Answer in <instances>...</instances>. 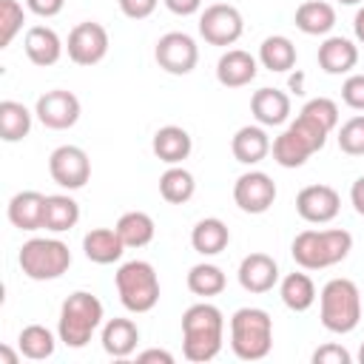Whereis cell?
Instances as JSON below:
<instances>
[{
    "label": "cell",
    "instance_id": "1",
    "mask_svg": "<svg viewBox=\"0 0 364 364\" xmlns=\"http://www.w3.org/2000/svg\"><path fill=\"white\" fill-rule=\"evenodd\" d=\"M225 318L216 304L199 301L182 313V353L193 364H205L222 350Z\"/></svg>",
    "mask_w": 364,
    "mask_h": 364
},
{
    "label": "cell",
    "instance_id": "2",
    "mask_svg": "<svg viewBox=\"0 0 364 364\" xmlns=\"http://www.w3.org/2000/svg\"><path fill=\"white\" fill-rule=\"evenodd\" d=\"M353 250V236L344 228H330V230H301L296 233L290 253L299 267L304 270H321L330 264H338L347 259Z\"/></svg>",
    "mask_w": 364,
    "mask_h": 364
},
{
    "label": "cell",
    "instance_id": "3",
    "mask_svg": "<svg viewBox=\"0 0 364 364\" xmlns=\"http://www.w3.org/2000/svg\"><path fill=\"white\" fill-rule=\"evenodd\" d=\"M230 347L242 361H262L273 347V318L262 307H239L230 318Z\"/></svg>",
    "mask_w": 364,
    "mask_h": 364
},
{
    "label": "cell",
    "instance_id": "4",
    "mask_svg": "<svg viewBox=\"0 0 364 364\" xmlns=\"http://www.w3.org/2000/svg\"><path fill=\"white\" fill-rule=\"evenodd\" d=\"M100 321H102V301L88 290H77L60 307V324H57L60 341L65 347L80 350L91 341Z\"/></svg>",
    "mask_w": 364,
    "mask_h": 364
},
{
    "label": "cell",
    "instance_id": "5",
    "mask_svg": "<svg viewBox=\"0 0 364 364\" xmlns=\"http://www.w3.org/2000/svg\"><path fill=\"white\" fill-rule=\"evenodd\" d=\"M318 316L324 330L350 333L361 318V296L353 279H330L318 296Z\"/></svg>",
    "mask_w": 364,
    "mask_h": 364
},
{
    "label": "cell",
    "instance_id": "6",
    "mask_svg": "<svg viewBox=\"0 0 364 364\" xmlns=\"http://www.w3.org/2000/svg\"><path fill=\"white\" fill-rule=\"evenodd\" d=\"M117 293H119V301L125 310L131 313H148L156 307L159 301V279H156V270L142 262V259H134V262H125L117 276Z\"/></svg>",
    "mask_w": 364,
    "mask_h": 364
},
{
    "label": "cell",
    "instance_id": "7",
    "mask_svg": "<svg viewBox=\"0 0 364 364\" xmlns=\"http://www.w3.org/2000/svg\"><path fill=\"white\" fill-rule=\"evenodd\" d=\"M20 270L34 282H54L71 267V250L60 239H28L20 247Z\"/></svg>",
    "mask_w": 364,
    "mask_h": 364
},
{
    "label": "cell",
    "instance_id": "8",
    "mask_svg": "<svg viewBox=\"0 0 364 364\" xmlns=\"http://www.w3.org/2000/svg\"><path fill=\"white\" fill-rule=\"evenodd\" d=\"M154 57L159 63L162 71L173 74V77H185L196 68L199 63V48L193 43V37H188L185 31H168L156 40Z\"/></svg>",
    "mask_w": 364,
    "mask_h": 364
},
{
    "label": "cell",
    "instance_id": "9",
    "mask_svg": "<svg viewBox=\"0 0 364 364\" xmlns=\"http://www.w3.org/2000/svg\"><path fill=\"white\" fill-rule=\"evenodd\" d=\"M245 31V20L236 6L230 3H213L199 17V34L210 46H233Z\"/></svg>",
    "mask_w": 364,
    "mask_h": 364
},
{
    "label": "cell",
    "instance_id": "10",
    "mask_svg": "<svg viewBox=\"0 0 364 364\" xmlns=\"http://www.w3.org/2000/svg\"><path fill=\"white\" fill-rule=\"evenodd\" d=\"M108 54V31L97 20H82L68 34V57L71 63L88 68L97 65Z\"/></svg>",
    "mask_w": 364,
    "mask_h": 364
},
{
    "label": "cell",
    "instance_id": "11",
    "mask_svg": "<svg viewBox=\"0 0 364 364\" xmlns=\"http://www.w3.org/2000/svg\"><path fill=\"white\" fill-rule=\"evenodd\" d=\"M48 173L57 185L77 191L91 179V159L77 145H60L48 156Z\"/></svg>",
    "mask_w": 364,
    "mask_h": 364
},
{
    "label": "cell",
    "instance_id": "12",
    "mask_svg": "<svg viewBox=\"0 0 364 364\" xmlns=\"http://www.w3.org/2000/svg\"><path fill=\"white\" fill-rule=\"evenodd\" d=\"M37 119L51 131H65L80 119V100L65 88H51L37 100Z\"/></svg>",
    "mask_w": 364,
    "mask_h": 364
},
{
    "label": "cell",
    "instance_id": "13",
    "mask_svg": "<svg viewBox=\"0 0 364 364\" xmlns=\"http://www.w3.org/2000/svg\"><path fill=\"white\" fill-rule=\"evenodd\" d=\"M233 202L245 213H264L276 202V182L262 171H247L233 185Z\"/></svg>",
    "mask_w": 364,
    "mask_h": 364
},
{
    "label": "cell",
    "instance_id": "14",
    "mask_svg": "<svg viewBox=\"0 0 364 364\" xmlns=\"http://www.w3.org/2000/svg\"><path fill=\"white\" fill-rule=\"evenodd\" d=\"M341 196L333 185H307L296 196V210L310 225H324L338 216Z\"/></svg>",
    "mask_w": 364,
    "mask_h": 364
},
{
    "label": "cell",
    "instance_id": "15",
    "mask_svg": "<svg viewBox=\"0 0 364 364\" xmlns=\"http://www.w3.org/2000/svg\"><path fill=\"white\" fill-rule=\"evenodd\" d=\"M279 282V264L267 253H247L239 264V284L247 293H267Z\"/></svg>",
    "mask_w": 364,
    "mask_h": 364
},
{
    "label": "cell",
    "instance_id": "16",
    "mask_svg": "<svg viewBox=\"0 0 364 364\" xmlns=\"http://www.w3.org/2000/svg\"><path fill=\"white\" fill-rule=\"evenodd\" d=\"M256 71H259V68H256L253 54H247V51H242V48L225 51V54L219 57V63H216V80H219L225 88H242V85L253 82Z\"/></svg>",
    "mask_w": 364,
    "mask_h": 364
},
{
    "label": "cell",
    "instance_id": "17",
    "mask_svg": "<svg viewBox=\"0 0 364 364\" xmlns=\"http://www.w3.org/2000/svg\"><path fill=\"white\" fill-rule=\"evenodd\" d=\"M191 148H193L191 134L185 128H179V125H162L154 134V139H151L154 156L159 162H168V165H179L182 159H188L191 156Z\"/></svg>",
    "mask_w": 364,
    "mask_h": 364
},
{
    "label": "cell",
    "instance_id": "18",
    "mask_svg": "<svg viewBox=\"0 0 364 364\" xmlns=\"http://www.w3.org/2000/svg\"><path fill=\"white\" fill-rule=\"evenodd\" d=\"M46 219V196L37 191H20L9 199V222L20 230H40Z\"/></svg>",
    "mask_w": 364,
    "mask_h": 364
},
{
    "label": "cell",
    "instance_id": "19",
    "mask_svg": "<svg viewBox=\"0 0 364 364\" xmlns=\"http://www.w3.org/2000/svg\"><path fill=\"white\" fill-rule=\"evenodd\" d=\"M23 48H26V57H28L34 65H40V68L54 65V63L60 60V54H63V43H60L57 31L48 28V26H31V28L26 31Z\"/></svg>",
    "mask_w": 364,
    "mask_h": 364
},
{
    "label": "cell",
    "instance_id": "20",
    "mask_svg": "<svg viewBox=\"0 0 364 364\" xmlns=\"http://www.w3.org/2000/svg\"><path fill=\"white\" fill-rule=\"evenodd\" d=\"M82 250L94 264H114L125 253V242L111 228H94L82 236Z\"/></svg>",
    "mask_w": 364,
    "mask_h": 364
},
{
    "label": "cell",
    "instance_id": "21",
    "mask_svg": "<svg viewBox=\"0 0 364 364\" xmlns=\"http://www.w3.org/2000/svg\"><path fill=\"white\" fill-rule=\"evenodd\" d=\"M230 151H233L236 162H242V165H256V162H262V159L267 156L270 139H267L264 128H259V125H242V128L233 134V139H230Z\"/></svg>",
    "mask_w": 364,
    "mask_h": 364
},
{
    "label": "cell",
    "instance_id": "22",
    "mask_svg": "<svg viewBox=\"0 0 364 364\" xmlns=\"http://www.w3.org/2000/svg\"><path fill=\"white\" fill-rule=\"evenodd\" d=\"M250 111L262 125H282L290 117V97L279 88H259L250 97Z\"/></svg>",
    "mask_w": 364,
    "mask_h": 364
},
{
    "label": "cell",
    "instance_id": "23",
    "mask_svg": "<svg viewBox=\"0 0 364 364\" xmlns=\"http://www.w3.org/2000/svg\"><path fill=\"white\" fill-rule=\"evenodd\" d=\"M358 63V48L347 37H327L318 46V65L327 74H347Z\"/></svg>",
    "mask_w": 364,
    "mask_h": 364
},
{
    "label": "cell",
    "instance_id": "24",
    "mask_svg": "<svg viewBox=\"0 0 364 364\" xmlns=\"http://www.w3.org/2000/svg\"><path fill=\"white\" fill-rule=\"evenodd\" d=\"M316 154V148L290 125L287 131H282L276 139H273V159L282 165V168H301L310 156Z\"/></svg>",
    "mask_w": 364,
    "mask_h": 364
},
{
    "label": "cell",
    "instance_id": "25",
    "mask_svg": "<svg viewBox=\"0 0 364 364\" xmlns=\"http://www.w3.org/2000/svg\"><path fill=\"white\" fill-rule=\"evenodd\" d=\"M139 344V327L131 318H111L102 327V350L114 358H125Z\"/></svg>",
    "mask_w": 364,
    "mask_h": 364
},
{
    "label": "cell",
    "instance_id": "26",
    "mask_svg": "<svg viewBox=\"0 0 364 364\" xmlns=\"http://www.w3.org/2000/svg\"><path fill=\"white\" fill-rule=\"evenodd\" d=\"M228 242H230V230H228V225H225L222 219H216V216L199 219L196 228H193V233H191V245H193V250L202 253V256H216V253H222V250L228 247Z\"/></svg>",
    "mask_w": 364,
    "mask_h": 364
},
{
    "label": "cell",
    "instance_id": "27",
    "mask_svg": "<svg viewBox=\"0 0 364 364\" xmlns=\"http://www.w3.org/2000/svg\"><path fill=\"white\" fill-rule=\"evenodd\" d=\"M336 26V9L324 0H304L296 9V28L304 34H327Z\"/></svg>",
    "mask_w": 364,
    "mask_h": 364
},
{
    "label": "cell",
    "instance_id": "28",
    "mask_svg": "<svg viewBox=\"0 0 364 364\" xmlns=\"http://www.w3.org/2000/svg\"><path fill=\"white\" fill-rule=\"evenodd\" d=\"M114 230L119 233V239L125 242V247H145L154 239V219L145 210H128L117 219Z\"/></svg>",
    "mask_w": 364,
    "mask_h": 364
},
{
    "label": "cell",
    "instance_id": "29",
    "mask_svg": "<svg viewBox=\"0 0 364 364\" xmlns=\"http://www.w3.org/2000/svg\"><path fill=\"white\" fill-rule=\"evenodd\" d=\"M77 222H80V205L71 196H65V193L46 196V219H43L46 230L63 233V230H71Z\"/></svg>",
    "mask_w": 364,
    "mask_h": 364
},
{
    "label": "cell",
    "instance_id": "30",
    "mask_svg": "<svg viewBox=\"0 0 364 364\" xmlns=\"http://www.w3.org/2000/svg\"><path fill=\"white\" fill-rule=\"evenodd\" d=\"M31 131V114L23 102L3 100L0 102V139L3 142H20Z\"/></svg>",
    "mask_w": 364,
    "mask_h": 364
},
{
    "label": "cell",
    "instance_id": "31",
    "mask_svg": "<svg viewBox=\"0 0 364 364\" xmlns=\"http://www.w3.org/2000/svg\"><path fill=\"white\" fill-rule=\"evenodd\" d=\"M279 293H282L284 307H290L296 313H304L316 301V284H313V279L307 273H287L282 279Z\"/></svg>",
    "mask_w": 364,
    "mask_h": 364
},
{
    "label": "cell",
    "instance_id": "32",
    "mask_svg": "<svg viewBox=\"0 0 364 364\" xmlns=\"http://www.w3.org/2000/svg\"><path fill=\"white\" fill-rule=\"evenodd\" d=\"M259 60L267 71H290L296 65V46L284 34L264 37V43L259 46Z\"/></svg>",
    "mask_w": 364,
    "mask_h": 364
},
{
    "label": "cell",
    "instance_id": "33",
    "mask_svg": "<svg viewBox=\"0 0 364 364\" xmlns=\"http://www.w3.org/2000/svg\"><path fill=\"white\" fill-rule=\"evenodd\" d=\"M196 191V182L191 176V171L179 168V165H171L162 176H159V193L165 202L171 205H185Z\"/></svg>",
    "mask_w": 364,
    "mask_h": 364
},
{
    "label": "cell",
    "instance_id": "34",
    "mask_svg": "<svg viewBox=\"0 0 364 364\" xmlns=\"http://www.w3.org/2000/svg\"><path fill=\"white\" fill-rule=\"evenodd\" d=\"M17 347H20V353H23L26 358H31V361H46V358L54 355V336H51V330L43 327V324H28V327L20 330Z\"/></svg>",
    "mask_w": 364,
    "mask_h": 364
},
{
    "label": "cell",
    "instance_id": "35",
    "mask_svg": "<svg viewBox=\"0 0 364 364\" xmlns=\"http://www.w3.org/2000/svg\"><path fill=\"white\" fill-rule=\"evenodd\" d=\"M188 290L193 296H202V299H210V296H219L225 290V273L216 267V264H193L188 270Z\"/></svg>",
    "mask_w": 364,
    "mask_h": 364
},
{
    "label": "cell",
    "instance_id": "36",
    "mask_svg": "<svg viewBox=\"0 0 364 364\" xmlns=\"http://www.w3.org/2000/svg\"><path fill=\"white\" fill-rule=\"evenodd\" d=\"M26 11L17 0H0V48H9L14 34L23 28Z\"/></svg>",
    "mask_w": 364,
    "mask_h": 364
},
{
    "label": "cell",
    "instance_id": "37",
    "mask_svg": "<svg viewBox=\"0 0 364 364\" xmlns=\"http://www.w3.org/2000/svg\"><path fill=\"white\" fill-rule=\"evenodd\" d=\"M338 148L347 156H364V114L350 117L338 128Z\"/></svg>",
    "mask_w": 364,
    "mask_h": 364
},
{
    "label": "cell",
    "instance_id": "38",
    "mask_svg": "<svg viewBox=\"0 0 364 364\" xmlns=\"http://www.w3.org/2000/svg\"><path fill=\"white\" fill-rule=\"evenodd\" d=\"M341 100L353 111H364V74H353L341 85Z\"/></svg>",
    "mask_w": 364,
    "mask_h": 364
},
{
    "label": "cell",
    "instance_id": "39",
    "mask_svg": "<svg viewBox=\"0 0 364 364\" xmlns=\"http://www.w3.org/2000/svg\"><path fill=\"white\" fill-rule=\"evenodd\" d=\"M350 353L338 344H324L313 353V364H350Z\"/></svg>",
    "mask_w": 364,
    "mask_h": 364
},
{
    "label": "cell",
    "instance_id": "40",
    "mask_svg": "<svg viewBox=\"0 0 364 364\" xmlns=\"http://www.w3.org/2000/svg\"><path fill=\"white\" fill-rule=\"evenodd\" d=\"M156 3H159V0H119V9H122V14L131 17V20H145V17L154 14Z\"/></svg>",
    "mask_w": 364,
    "mask_h": 364
},
{
    "label": "cell",
    "instance_id": "41",
    "mask_svg": "<svg viewBox=\"0 0 364 364\" xmlns=\"http://www.w3.org/2000/svg\"><path fill=\"white\" fill-rule=\"evenodd\" d=\"M26 6H28V11H34L37 17H54V14L63 11L65 0H26Z\"/></svg>",
    "mask_w": 364,
    "mask_h": 364
},
{
    "label": "cell",
    "instance_id": "42",
    "mask_svg": "<svg viewBox=\"0 0 364 364\" xmlns=\"http://www.w3.org/2000/svg\"><path fill=\"white\" fill-rule=\"evenodd\" d=\"M136 364H173V355L168 350H145L136 355Z\"/></svg>",
    "mask_w": 364,
    "mask_h": 364
},
{
    "label": "cell",
    "instance_id": "43",
    "mask_svg": "<svg viewBox=\"0 0 364 364\" xmlns=\"http://www.w3.org/2000/svg\"><path fill=\"white\" fill-rule=\"evenodd\" d=\"M165 6H168L173 14L188 17V14H193V11L202 6V0H165Z\"/></svg>",
    "mask_w": 364,
    "mask_h": 364
},
{
    "label": "cell",
    "instance_id": "44",
    "mask_svg": "<svg viewBox=\"0 0 364 364\" xmlns=\"http://www.w3.org/2000/svg\"><path fill=\"white\" fill-rule=\"evenodd\" d=\"M350 199H353V208L364 216V176H358V179L353 182V188H350Z\"/></svg>",
    "mask_w": 364,
    "mask_h": 364
},
{
    "label": "cell",
    "instance_id": "45",
    "mask_svg": "<svg viewBox=\"0 0 364 364\" xmlns=\"http://www.w3.org/2000/svg\"><path fill=\"white\" fill-rule=\"evenodd\" d=\"M0 364H17V353L9 344H0Z\"/></svg>",
    "mask_w": 364,
    "mask_h": 364
},
{
    "label": "cell",
    "instance_id": "46",
    "mask_svg": "<svg viewBox=\"0 0 364 364\" xmlns=\"http://www.w3.org/2000/svg\"><path fill=\"white\" fill-rule=\"evenodd\" d=\"M353 28H355V37L364 43V6L355 11V20H353Z\"/></svg>",
    "mask_w": 364,
    "mask_h": 364
},
{
    "label": "cell",
    "instance_id": "47",
    "mask_svg": "<svg viewBox=\"0 0 364 364\" xmlns=\"http://www.w3.org/2000/svg\"><path fill=\"white\" fill-rule=\"evenodd\" d=\"M290 88H293L296 94H304V74H301V71H296V74L290 77Z\"/></svg>",
    "mask_w": 364,
    "mask_h": 364
},
{
    "label": "cell",
    "instance_id": "48",
    "mask_svg": "<svg viewBox=\"0 0 364 364\" xmlns=\"http://www.w3.org/2000/svg\"><path fill=\"white\" fill-rule=\"evenodd\" d=\"M338 3H344V6H355V3H361V0H338Z\"/></svg>",
    "mask_w": 364,
    "mask_h": 364
},
{
    "label": "cell",
    "instance_id": "49",
    "mask_svg": "<svg viewBox=\"0 0 364 364\" xmlns=\"http://www.w3.org/2000/svg\"><path fill=\"white\" fill-rule=\"evenodd\" d=\"M358 361L364 364V344H361V350H358Z\"/></svg>",
    "mask_w": 364,
    "mask_h": 364
}]
</instances>
